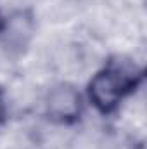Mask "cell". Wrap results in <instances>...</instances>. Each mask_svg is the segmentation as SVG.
<instances>
[{
    "instance_id": "obj_1",
    "label": "cell",
    "mask_w": 147,
    "mask_h": 149,
    "mask_svg": "<svg viewBox=\"0 0 147 149\" xmlns=\"http://www.w3.org/2000/svg\"><path fill=\"white\" fill-rule=\"evenodd\" d=\"M140 81V73L125 68L109 66L101 70L88 83V99L95 109L104 114L112 113L119 102L135 90Z\"/></svg>"
},
{
    "instance_id": "obj_2",
    "label": "cell",
    "mask_w": 147,
    "mask_h": 149,
    "mask_svg": "<svg viewBox=\"0 0 147 149\" xmlns=\"http://www.w3.org/2000/svg\"><path fill=\"white\" fill-rule=\"evenodd\" d=\"M47 113L54 121L73 123L81 113V97L73 85L61 83L49 92Z\"/></svg>"
},
{
    "instance_id": "obj_4",
    "label": "cell",
    "mask_w": 147,
    "mask_h": 149,
    "mask_svg": "<svg viewBox=\"0 0 147 149\" xmlns=\"http://www.w3.org/2000/svg\"><path fill=\"white\" fill-rule=\"evenodd\" d=\"M3 28V19H2V16H0V30Z\"/></svg>"
},
{
    "instance_id": "obj_3",
    "label": "cell",
    "mask_w": 147,
    "mask_h": 149,
    "mask_svg": "<svg viewBox=\"0 0 147 149\" xmlns=\"http://www.w3.org/2000/svg\"><path fill=\"white\" fill-rule=\"evenodd\" d=\"M3 116H5V101H3V94L0 90V123L3 121Z\"/></svg>"
}]
</instances>
